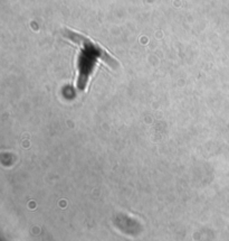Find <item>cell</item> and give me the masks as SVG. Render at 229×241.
Segmentation results:
<instances>
[{"label":"cell","mask_w":229,"mask_h":241,"mask_svg":"<svg viewBox=\"0 0 229 241\" xmlns=\"http://www.w3.org/2000/svg\"><path fill=\"white\" fill-rule=\"evenodd\" d=\"M62 35L65 39L76 45L78 49L76 88L79 91H84L87 88L92 74L94 73L99 62H103L113 68L119 66V62L102 45L96 43L91 37L67 27L62 30Z\"/></svg>","instance_id":"obj_1"}]
</instances>
